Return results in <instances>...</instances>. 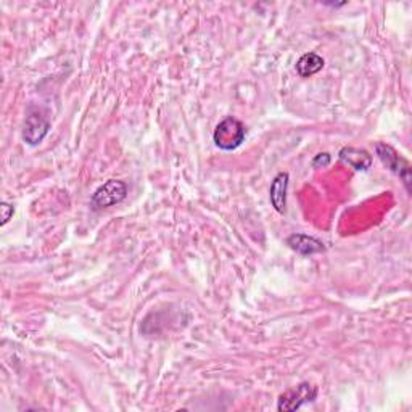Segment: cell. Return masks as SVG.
I'll return each instance as SVG.
<instances>
[{
    "label": "cell",
    "instance_id": "6da1fadb",
    "mask_svg": "<svg viewBox=\"0 0 412 412\" xmlns=\"http://www.w3.org/2000/svg\"><path fill=\"white\" fill-rule=\"evenodd\" d=\"M213 138L216 147L221 148V150H235L245 141V126L237 118L229 116L216 126Z\"/></svg>",
    "mask_w": 412,
    "mask_h": 412
},
{
    "label": "cell",
    "instance_id": "7a4b0ae2",
    "mask_svg": "<svg viewBox=\"0 0 412 412\" xmlns=\"http://www.w3.org/2000/svg\"><path fill=\"white\" fill-rule=\"evenodd\" d=\"M127 197V185L122 180L110 179L95 190L90 198V205L94 209L110 208L113 205L121 203Z\"/></svg>",
    "mask_w": 412,
    "mask_h": 412
},
{
    "label": "cell",
    "instance_id": "3957f363",
    "mask_svg": "<svg viewBox=\"0 0 412 412\" xmlns=\"http://www.w3.org/2000/svg\"><path fill=\"white\" fill-rule=\"evenodd\" d=\"M375 150H377V157L380 158V161L383 163V166L386 169H390L391 173H395L396 176H399V179L403 180L406 185V190L411 192V166L409 163L406 161L403 157H399L398 153L395 152L393 147L386 145V143L379 142L375 145Z\"/></svg>",
    "mask_w": 412,
    "mask_h": 412
},
{
    "label": "cell",
    "instance_id": "277c9868",
    "mask_svg": "<svg viewBox=\"0 0 412 412\" xmlns=\"http://www.w3.org/2000/svg\"><path fill=\"white\" fill-rule=\"evenodd\" d=\"M317 398V388L311 383H300L295 388L288 390L279 398V404H277V409L280 412H290L300 409L303 404L312 403L314 399Z\"/></svg>",
    "mask_w": 412,
    "mask_h": 412
},
{
    "label": "cell",
    "instance_id": "5b68a950",
    "mask_svg": "<svg viewBox=\"0 0 412 412\" xmlns=\"http://www.w3.org/2000/svg\"><path fill=\"white\" fill-rule=\"evenodd\" d=\"M50 131V121L47 116L40 115L39 111L29 113L26 118L24 126H23V141L31 147L39 145L44 141Z\"/></svg>",
    "mask_w": 412,
    "mask_h": 412
},
{
    "label": "cell",
    "instance_id": "8992f818",
    "mask_svg": "<svg viewBox=\"0 0 412 412\" xmlns=\"http://www.w3.org/2000/svg\"><path fill=\"white\" fill-rule=\"evenodd\" d=\"M287 245L290 246L293 251H296V253H300L303 256H311L326 250V246H324L321 240L305 234H292L287 239Z\"/></svg>",
    "mask_w": 412,
    "mask_h": 412
},
{
    "label": "cell",
    "instance_id": "52a82bcc",
    "mask_svg": "<svg viewBox=\"0 0 412 412\" xmlns=\"http://www.w3.org/2000/svg\"><path fill=\"white\" fill-rule=\"evenodd\" d=\"M287 189H288V174L279 173L271 184L269 198L277 213H285L287 206Z\"/></svg>",
    "mask_w": 412,
    "mask_h": 412
},
{
    "label": "cell",
    "instance_id": "ba28073f",
    "mask_svg": "<svg viewBox=\"0 0 412 412\" xmlns=\"http://www.w3.org/2000/svg\"><path fill=\"white\" fill-rule=\"evenodd\" d=\"M340 159L348 166H351L356 171H367L372 164V157L365 152L360 150V148H353V147H347L340 152Z\"/></svg>",
    "mask_w": 412,
    "mask_h": 412
},
{
    "label": "cell",
    "instance_id": "9c48e42d",
    "mask_svg": "<svg viewBox=\"0 0 412 412\" xmlns=\"http://www.w3.org/2000/svg\"><path fill=\"white\" fill-rule=\"evenodd\" d=\"M324 68V58L317 54H305L298 60L296 63V73L301 77H309L319 73Z\"/></svg>",
    "mask_w": 412,
    "mask_h": 412
},
{
    "label": "cell",
    "instance_id": "30bf717a",
    "mask_svg": "<svg viewBox=\"0 0 412 412\" xmlns=\"http://www.w3.org/2000/svg\"><path fill=\"white\" fill-rule=\"evenodd\" d=\"M331 163V154L328 153H319L316 158L312 159V166L314 168H326Z\"/></svg>",
    "mask_w": 412,
    "mask_h": 412
},
{
    "label": "cell",
    "instance_id": "8fae6325",
    "mask_svg": "<svg viewBox=\"0 0 412 412\" xmlns=\"http://www.w3.org/2000/svg\"><path fill=\"white\" fill-rule=\"evenodd\" d=\"M0 209H2V225H5L10 221V218L13 216V206L8 205V203H2L0 205Z\"/></svg>",
    "mask_w": 412,
    "mask_h": 412
}]
</instances>
